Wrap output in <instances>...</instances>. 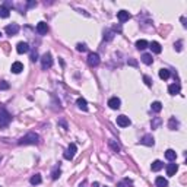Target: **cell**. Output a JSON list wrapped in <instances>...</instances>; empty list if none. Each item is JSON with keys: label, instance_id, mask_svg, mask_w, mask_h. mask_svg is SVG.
Instances as JSON below:
<instances>
[{"label": "cell", "instance_id": "cell-1", "mask_svg": "<svg viewBox=\"0 0 187 187\" xmlns=\"http://www.w3.org/2000/svg\"><path fill=\"white\" fill-rule=\"evenodd\" d=\"M12 121V114L6 110L5 105L0 104V129H5L10 124Z\"/></svg>", "mask_w": 187, "mask_h": 187}, {"label": "cell", "instance_id": "cell-2", "mask_svg": "<svg viewBox=\"0 0 187 187\" xmlns=\"http://www.w3.org/2000/svg\"><path fill=\"white\" fill-rule=\"evenodd\" d=\"M39 142V136L35 132L27 133L23 138H21L18 140V145H37Z\"/></svg>", "mask_w": 187, "mask_h": 187}, {"label": "cell", "instance_id": "cell-3", "mask_svg": "<svg viewBox=\"0 0 187 187\" xmlns=\"http://www.w3.org/2000/svg\"><path fill=\"white\" fill-rule=\"evenodd\" d=\"M76 152H77V146H76V143H70V145L67 146L66 152L63 154V156H64V160L72 161L73 158H75V155H76Z\"/></svg>", "mask_w": 187, "mask_h": 187}, {"label": "cell", "instance_id": "cell-4", "mask_svg": "<svg viewBox=\"0 0 187 187\" xmlns=\"http://www.w3.org/2000/svg\"><path fill=\"white\" fill-rule=\"evenodd\" d=\"M41 66H43L44 70H47V69H50V67L53 66V57H51L50 53H45V54L41 57Z\"/></svg>", "mask_w": 187, "mask_h": 187}, {"label": "cell", "instance_id": "cell-5", "mask_svg": "<svg viewBox=\"0 0 187 187\" xmlns=\"http://www.w3.org/2000/svg\"><path fill=\"white\" fill-rule=\"evenodd\" d=\"M99 61H101V59H99L98 53H89L88 54V64L91 67H97L99 64Z\"/></svg>", "mask_w": 187, "mask_h": 187}, {"label": "cell", "instance_id": "cell-6", "mask_svg": "<svg viewBox=\"0 0 187 187\" xmlns=\"http://www.w3.org/2000/svg\"><path fill=\"white\" fill-rule=\"evenodd\" d=\"M116 121H117V126H120V127H129V126H130V123H132L129 117H127V116H123V114L117 117Z\"/></svg>", "mask_w": 187, "mask_h": 187}, {"label": "cell", "instance_id": "cell-7", "mask_svg": "<svg viewBox=\"0 0 187 187\" xmlns=\"http://www.w3.org/2000/svg\"><path fill=\"white\" fill-rule=\"evenodd\" d=\"M19 29H21V28H19V25H18V23H10V25H7V27L5 28V31H6V34H7V35H16L18 32H19Z\"/></svg>", "mask_w": 187, "mask_h": 187}, {"label": "cell", "instance_id": "cell-8", "mask_svg": "<svg viewBox=\"0 0 187 187\" xmlns=\"http://www.w3.org/2000/svg\"><path fill=\"white\" fill-rule=\"evenodd\" d=\"M140 145H145V146H154L155 145V139L152 135H145L142 139H140Z\"/></svg>", "mask_w": 187, "mask_h": 187}, {"label": "cell", "instance_id": "cell-9", "mask_svg": "<svg viewBox=\"0 0 187 187\" xmlns=\"http://www.w3.org/2000/svg\"><path fill=\"white\" fill-rule=\"evenodd\" d=\"M121 105V101L120 98H117V97H111L110 99H108V107H110L111 110H118Z\"/></svg>", "mask_w": 187, "mask_h": 187}, {"label": "cell", "instance_id": "cell-10", "mask_svg": "<svg viewBox=\"0 0 187 187\" xmlns=\"http://www.w3.org/2000/svg\"><path fill=\"white\" fill-rule=\"evenodd\" d=\"M37 32H38L39 35H45V34L48 32V25H47V22L41 21V22L37 23Z\"/></svg>", "mask_w": 187, "mask_h": 187}, {"label": "cell", "instance_id": "cell-11", "mask_svg": "<svg viewBox=\"0 0 187 187\" xmlns=\"http://www.w3.org/2000/svg\"><path fill=\"white\" fill-rule=\"evenodd\" d=\"M130 13H129V12L127 10H120V12H117V19H118V21H120L121 23L123 22H127V21H129V19H130Z\"/></svg>", "mask_w": 187, "mask_h": 187}, {"label": "cell", "instance_id": "cell-12", "mask_svg": "<svg viewBox=\"0 0 187 187\" xmlns=\"http://www.w3.org/2000/svg\"><path fill=\"white\" fill-rule=\"evenodd\" d=\"M16 51L19 53V54H25V53H28V51H29V45H28V43H23V41L18 43Z\"/></svg>", "mask_w": 187, "mask_h": 187}, {"label": "cell", "instance_id": "cell-13", "mask_svg": "<svg viewBox=\"0 0 187 187\" xmlns=\"http://www.w3.org/2000/svg\"><path fill=\"white\" fill-rule=\"evenodd\" d=\"M168 92H170V95H178L181 92V86L178 83H171L168 86Z\"/></svg>", "mask_w": 187, "mask_h": 187}, {"label": "cell", "instance_id": "cell-14", "mask_svg": "<svg viewBox=\"0 0 187 187\" xmlns=\"http://www.w3.org/2000/svg\"><path fill=\"white\" fill-rule=\"evenodd\" d=\"M165 170H167V176H170V177L176 176V172L178 171V165H177V164H168Z\"/></svg>", "mask_w": 187, "mask_h": 187}, {"label": "cell", "instance_id": "cell-15", "mask_svg": "<svg viewBox=\"0 0 187 187\" xmlns=\"http://www.w3.org/2000/svg\"><path fill=\"white\" fill-rule=\"evenodd\" d=\"M10 70L13 72V73H21V72L23 70V64L21 63V61H13L12 63V67H10Z\"/></svg>", "mask_w": 187, "mask_h": 187}, {"label": "cell", "instance_id": "cell-16", "mask_svg": "<svg viewBox=\"0 0 187 187\" xmlns=\"http://www.w3.org/2000/svg\"><path fill=\"white\" fill-rule=\"evenodd\" d=\"M148 47L152 50V53H155V54H160L161 51H162V47H161V44H160V43H156V41H152V43H151Z\"/></svg>", "mask_w": 187, "mask_h": 187}, {"label": "cell", "instance_id": "cell-17", "mask_svg": "<svg viewBox=\"0 0 187 187\" xmlns=\"http://www.w3.org/2000/svg\"><path fill=\"white\" fill-rule=\"evenodd\" d=\"M76 105H77V107H79V108H81L82 111H88V102H86V99L82 98V97L76 99Z\"/></svg>", "mask_w": 187, "mask_h": 187}, {"label": "cell", "instance_id": "cell-18", "mask_svg": "<svg viewBox=\"0 0 187 187\" xmlns=\"http://www.w3.org/2000/svg\"><path fill=\"white\" fill-rule=\"evenodd\" d=\"M155 186L156 187H168V180L164 177H156L155 178Z\"/></svg>", "mask_w": 187, "mask_h": 187}, {"label": "cell", "instance_id": "cell-19", "mask_svg": "<svg viewBox=\"0 0 187 187\" xmlns=\"http://www.w3.org/2000/svg\"><path fill=\"white\" fill-rule=\"evenodd\" d=\"M60 176H61V170H60V162H59V165H56L54 168H53V171H51V178L57 180Z\"/></svg>", "mask_w": 187, "mask_h": 187}, {"label": "cell", "instance_id": "cell-20", "mask_svg": "<svg viewBox=\"0 0 187 187\" xmlns=\"http://www.w3.org/2000/svg\"><path fill=\"white\" fill-rule=\"evenodd\" d=\"M165 158L168 161H176V158H177L176 151H174V149H167V151H165Z\"/></svg>", "mask_w": 187, "mask_h": 187}, {"label": "cell", "instance_id": "cell-21", "mask_svg": "<svg viewBox=\"0 0 187 187\" xmlns=\"http://www.w3.org/2000/svg\"><path fill=\"white\" fill-rule=\"evenodd\" d=\"M162 168H164V164H162L160 160L154 161V162H152V165H151V170L155 171V172H156V171H160V170H162Z\"/></svg>", "mask_w": 187, "mask_h": 187}, {"label": "cell", "instance_id": "cell-22", "mask_svg": "<svg viewBox=\"0 0 187 187\" xmlns=\"http://www.w3.org/2000/svg\"><path fill=\"white\" fill-rule=\"evenodd\" d=\"M41 181H43L41 174H35V176H32L31 177V180H29V183H31L32 186H38V184H41Z\"/></svg>", "mask_w": 187, "mask_h": 187}, {"label": "cell", "instance_id": "cell-23", "mask_svg": "<svg viewBox=\"0 0 187 187\" xmlns=\"http://www.w3.org/2000/svg\"><path fill=\"white\" fill-rule=\"evenodd\" d=\"M178 121L176 120V117H171L170 121H168V127H170V130H177L178 129Z\"/></svg>", "mask_w": 187, "mask_h": 187}, {"label": "cell", "instance_id": "cell-24", "mask_svg": "<svg viewBox=\"0 0 187 187\" xmlns=\"http://www.w3.org/2000/svg\"><path fill=\"white\" fill-rule=\"evenodd\" d=\"M108 146H110V149L114 154H118L120 152V146L116 143V140H108Z\"/></svg>", "mask_w": 187, "mask_h": 187}, {"label": "cell", "instance_id": "cell-25", "mask_svg": "<svg viewBox=\"0 0 187 187\" xmlns=\"http://www.w3.org/2000/svg\"><path fill=\"white\" fill-rule=\"evenodd\" d=\"M151 110L154 111V113H160V111L162 110V104H161L160 101H155V102L151 104Z\"/></svg>", "mask_w": 187, "mask_h": 187}, {"label": "cell", "instance_id": "cell-26", "mask_svg": "<svg viewBox=\"0 0 187 187\" xmlns=\"http://www.w3.org/2000/svg\"><path fill=\"white\" fill-rule=\"evenodd\" d=\"M148 45H149V43L146 39H139V41H136V48L138 50H145Z\"/></svg>", "mask_w": 187, "mask_h": 187}, {"label": "cell", "instance_id": "cell-27", "mask_svg": "<svg viewBox=\"0 0 187 187\" xmlns=\"http://www.w3.org/2000/svg\"><path fill=\"white\" fill-rule=\"evenodd\" d=\"M142 61L143 63H145V64H152V63H154V59H152V54H148V53H146V54H143L142 56Z\"/></svg>", "mask_w": 187, "mask_h": 187}, {"label": "cell", "instance_id": "cell-28", "mask_svg": "<svg viewBox=\"0 0 187 187\" xmlns=\"http://www.w3.org/2000/svg\"><path fill=\"white\" fill-rule=\"evenodd\" d=\"M161 123H162V120H161L160 117H154V118H152V121H151V126H152V130H155V129H158V127L161 126Z\"/></svg>", "mask_w": 187, "mask_h": 187}, {"label": "cell", "instance_id": "cell-29", "mask_svg": "<svg viewBox=\"0 0 187 187\" xmlns=\"http://www.w3.org/2000/svg\"><path fill=\"white\" fill-rule=\"evenodd\" d=\"M10 15V10H9V7H6V6H2L0 7V16L2 18H9Z\"/></svg>", "mask_w": 187, "mask_h": 187}, {"label": "cell", "instance_id": "cell-30", "mask_svg": "<svg viewBox=\"0 0 187 187\" xmlns=\"http://www.w3.org/2000/svg\"><path fill=\"white\" fill-rule=\"evenodd\" d=\"M171 76V73H170V70H168V69H161L160 70V77L161 79H168V77Z\"/></svg>", "mask_w": 187, "mask_h": 187}, {"label": "cell", "instance_id": "cell-31", "mask_svg": "<svg viewBox=\"0 0 187 187\" xmlns=\"http://www.w3.org/2000/svg\"><path fill=\"white\" fill-rule=\"evenodd\" d=\"M113 37H114V32L113 31H104V39L110 41V39H113Z\"/></svg>", "mask_w": 187, "mask_h": 187}, {"label": "cell", "instance_id": "cell-32", "mask_svg": "<svg viewBox=\"0 0 187 187\" xmlns=\"http://www.w3.org/2000/svg\"><path fill=\"white\" fill-rule=\"evenodd\" d=\"M10 88V85L6 82V81H0V91H6V89Z\"/></svg>", "mask_w": 187, "mask_h": 187}, {"label": "cell", "instance_id": "cell-33", "mask_svg": "<svg viewBox=\"0 0 187 187\" xmlns=\"http://www.w3.org/2000/svg\"><path fill=\"white\" fill-rule=\"evenodd\" d=\"M76 50H77V51H81V53L86 51V44H83V43H79V44L76 45Z\"/></svg>", "mask_w": 187, "mask_h": 187}, {"label": "cell", "instance_id": "cell-34", "mask_svg": "<svg viewBox=\"0 0 187 187\" xmlns=\"http://www.w3.org/2000/svg\"><path fill=\"white\" fill-rule=\"evenodd\" d=\"M183 41H177V43H174V48L177 50V51H181L183 50Z\"/></svg>", "mask_w": 187, "mask_h": 187}, {"label": "cell", "instance_id": "cell-35", "mask_svg": "<svg viewBox=\"0 0 187 187\" xmlns=\"http://www.w3.org/2000/svg\"><path fill=\"white\" fill-rule=\"evenodd\" d=\"M143 81H145V83H146L148 86H152V81H151V77H149V76L145 75V76H143Z\"/></svg>", "mask_w": 187, "mask_h": 187}, {"label": "cell", "instance_id": "cell-36", "mask_svg": "<svg viewBox=\"0 0 187 187\" xmlns=\"http://www.w3.org/2000/svg\"><path fill=\"white\" fill-rule=\"evenodd\" d=\"M38 60V53L37 51H32V54H31V61H37Z\"/></svg>", "mask_w": 187, "mask_h": 187}, {"label": "cell", "instance_id": "cell-37", "mask_svg": "<svg viewBox=\"0 0 187 187\" xmlns=\"http://www.w3.org/2000/svg\"><path fill=\"white\" fill-rule=\"evenodd\" d=\"M37 6V2H29L28 3V7H35Z\"/></svg>", "mask_w": 187, "mask_h": 187}, {"label": "cell", "instance_id": "cell-38", "mask_svg": "<svg viewBox=\"0 0 187 187\" xmlns=\"http://www.w3.org/2000/svg\"><path fill=\"white\" fill-rule=\"evenodd\" d=\"M88 186V183H86V180H83L82 183H81V184H79V187H86Z\"/></svg>", "mask_w": 187, "mask_h": 187}, {"label": "cell", "instance_id": "cell-39", "mask_svg": "<svg viewBox=\"0 0 187 187\" xmlns=\"http://www.w3.org/2000/svg\"><path fill=\"white\" fill-rule=\"evenodd\" d=\"M129 64H132V66H136L138 63H136V61H135V60H129Z\"/></svg>", "mask_w": 187, "mask_h": 187}, {"label": "cell", "instance_id": "cell-40", "mask_svg": "<svg viewBox=\"0 0 187 187\" xmlns=\"http://www.w3.org/2000/svg\"><path fill=\"white\" fill-rule=\"evenodd\" d=\"M181 22H183V27L186 28V18H184V16H183V18H181Z\"/></svg>", "mask_w": 187, "mask_h": 187}, {"label": "cell", "instance_id": "cell-41", "mask_svg": "<svg viewBox=\"0 0 187 187\" xmlns=\"http://www.w3.org/2000/svg\"><path fill=\"white\" fill-rule=\"evenodd\" d=\"M117 187H126V186H124V183H118V184H117Z\"/></svg>", "mask_w": 187, "mask_h": 187}, {"label": "cell", "instance_id": "cell-42", "mask_svg": "<svg viewBox=\"0 0 187 187\" xmlns=\"http://www.w3.org/2000/svg\"><path fill=\"white\" fill-rule=\"evenodd\" d=\"M92 187H99V183H97V181H95V183H94V184H92Z\"/></svg>", "mask_w": 187, "mask_h": 187}, {"label": "cell", "instance_id": "cell-43", "mask_svg": "<svg viewBox=\"0 0 187 187\" xmlns=\"http://www.w3.org/2000/svg\"><path fill=\"white\" fill-rule=\"evenodd\" d=\"M0 37H2V32H0Z\"/></svg>", "mask_w": 187, "mask_h": 187}, {"label": "cell", "instance_id": "cell-44", "mask_svg": "<svg viewBox=\"0 0 187 187\" xmlns=\"http://www.w3.org/2000/svg\"><path fill=\"white\" fill-rule=\"evenodd\" d=\"M0 161H2V158H0Z\"/></svg>", "mask_w": 187, "mask_h": 187}, {"label": "cell", "instance_id": "cell-45", "mask_svg": "<svg viewBox=\"0 0 187 187\" xmlns=\"http://www.w3.org/2000/svg\"><path fill=\"white\" fill-rule=\"evenodd\" d=\"M104 187H107V186H104Z\"/></svg>", "mask_w": 187, "mask_h": 187}]
</instances>
